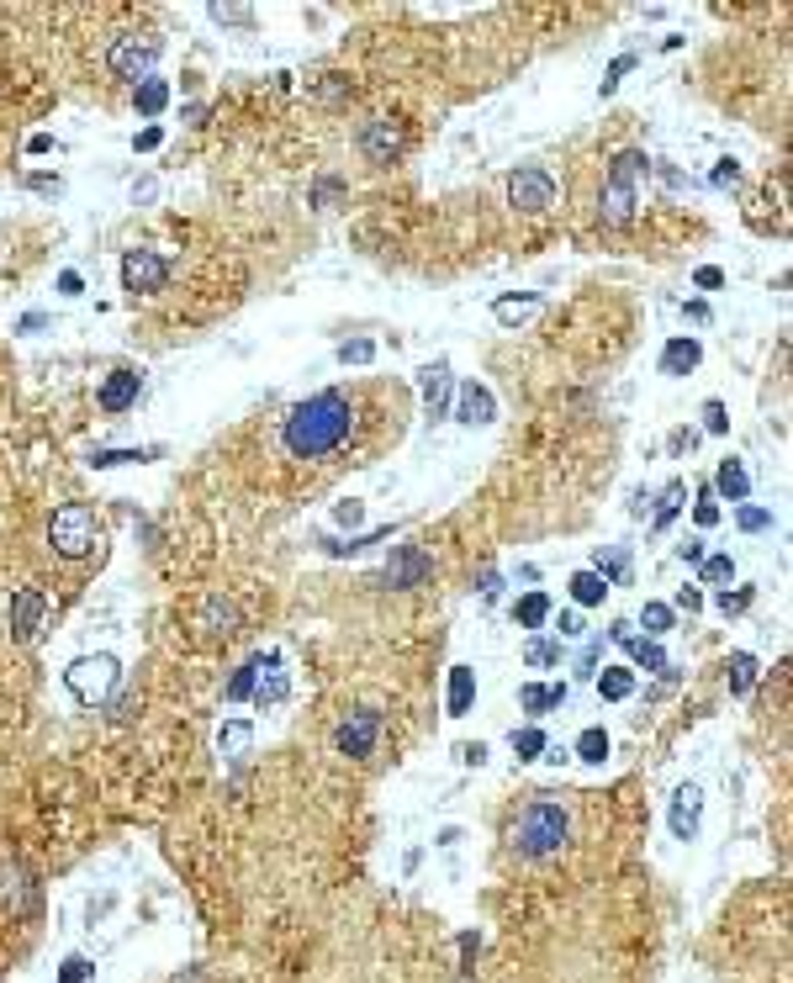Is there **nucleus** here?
Returning a JSON list of instances; mask_svg holds the SVG:
<instances>
[{
    "instance_id": "obj_1",
    "label": "nucleus",
    "mask_w": 793,
    "mask_h": 983,
    "mask_svg": "<svg viewBox=\"0 0 793 983\" xmlns=\"http://www.w3.org/2000/svg\"><path fill=\"white\" fill-rule=\"evenodd\" d=\"M360 423H365L360 402L349 392H318V397H307L286 413L281 444H286L291 460H328L360 434Z\"/></svg>"
},
{
    "instance_id": "obj_2",
    "label": "nucleus",
    "mask_w": 793,
    "mask_h": 983,
    "mask_svg": "<svg viewBox=\"0 0 793 983\" xmlns=\"http://www.w3.org/2000/svg\"><path fill=\"white\" fill-rule=\"evenodd\" d=\"M508 841H513V851H519V857H529V862L556 857V851L571 841V809L556 804V799H534V804L519 814V820H513Z\"/></svg>"
},
{
    "instance_id": "obj_3",
    "label": "nucleus",
    "mask_w": 793,
    "mask_h": 983,
    "mask_svg": "<svg viewBox=\"0 0 793 983\" xmlns=\"http://www.w3.org/2000/svg\"><path fill=\"white\" fill-rule=\"evenodd\" d=\"M48 540H53V550H59L64 561H80V555H90V550L101 545V518H96V508L64 503L59 513L48 518Z\"/></svg>"
},
{
    "instance_id": "obj_4",
    "label": "nucleus",
    "mask_w": 793,
    "mask_h": 983,
    "mask_svg": "<svg viewBox=\"0 0 793 983\" xmlns=\"http://www.w3.org/2000/svg\"><path fill=\"white\" fill-rule=\"evenodd\" d=\"M645 159L640 148H630V154H619L614 159V175H608V191H603V222H614V228H624V222L635 217V175L645 170Z\"/></svg>"
},
{
    "instance_id": "obj_5",
    "label": "nucleus",
    "mask_w": 793,
    "mask_h": 983,
    "mask_svg": "<svg viewBox=\"0 0 793 983\" xmlns=\"http://www.w3.org/2000/svg\"><path fill=\"white\" fill-rule=\"evenodd\" d=\"M117 677H122V666H117V656H80L75 666L64 672V682H69V693H75L80 703H106L112 698V688H117Z\"/></svg>"
},
{
    "instance_id": "obj_6",
    "label": "nucleus",
    "mask_w": 793,
    "mask_h": 983,
    "mask_svg": "<svg viewBox=\"0 0 793 983\" xmlns=\"http://www.w3.org/2000/svg\"><path fill=\"white\" fill-rule=\"evenodd\" d=\"M154 59H159V43L154 37H117L112 43V53H106V69L117 74V80H149V69H154Z\"/></svg>"
},
{
    "instance_id": "obj_7",
    "label": "nucleus",
    "mask_w": 793,
    "mask_h": 983,
    "mask_svg": "<svg viewBox=\"0 0 793 983\" xmlns=\"http://www.w3.org/2000/svg\"><path fill=\"white\" fill-rule=\"evenodd\" d=\"M508 201L519 212H545L550 201H556V180L545 170H513L508 175Z\"/></svg>"
},
{
    "instance_id": "obj_8",
    "label": "nucleus",
    "mask_w": 793,
    "mask_h": 983,
    "mask_svg": "<svg viewBox=\"0 0 793 983\" xmlns=\"http://www.w3.org/2000/svg\"><path fill=\"white\" fill-rule=\"evenodd\" d=\"M164 275H170V265L154 254V249H127V259H122V286L133 291V296H149V291H159L164 286Z\"/></svg>"
},
{
    "instance_id": "obj_9",
    "label": "nucleus",
    "mask_w": 793,
    "mask_h": 983,
    "mask_svg": "<svg viewBox=\"0 0 793 983\" xmlns=\"http://www.w3.org/2000/svg\"><path fill=\"white\" fill-rule=\"evenodd\" d=\"M43 614H48V598H43L38 587H22V592L11 598V635H16V640H38Z\"/></svg>"
},
{
    "instance_id": "obj_10",
    "label": "nucleus",
    "mask_w": 793,
    "mask_h": 983,
    "mask_svg": "<svg viewBox=\"0 0 793 983\" xmlns=\"http://www.w3.org/2000/svg\"><path fill=\"white\" fill-rule=\"evenodd\" d=\"M376 730H381V714H371V709H360V714H349L344 725H339V751L344 756H371V746H376Z\"/></svg>"
},
{
    "instance_id": "obj_11",
    "label": "nucleus",
    "mask_w": 793,
    "mask_h": 983,
    "mask_svg": "<svg viewBox=\"0 0 793 983\" xmlns=\"http://www.w3.org/2000/svg\"><path fill=\"white\" fill-rule=\"evenodd\" d=\"M429 571H434L429 555H423L418 545H402L392 555V566H386V582H392V587H418V582H429Z\"/></svg>"
},
{
    "instance_id": "obj_12",
    "label": "nucleus",
    "mask_w": 793,
    "mask_h": 983,
    "mask_svg": "<svg viewBox=\"0 0 793 983\" xmlns=\"http://www.w3.org/2000/svg\"><path fill=\"white\" fill-rule=\"evenodd\" d=\"M138 392H143V376H138V370H112V376H106V386H101V407H106V413H127V407L138 402Z\"/></svg>"
},
{
    "instance_id": "obj_13",
    "label": "nucleus",
    "mask_w": 793,
    "mask_h": 983,
    "mask_svg": "<svg viewBox=\"0 0 793 983\" xmlns=\"http://www.w3.org/2000/svg\"><path fill=\"white\" fill-rule=\"evenodd\" d=\"M698 814H704V793H698L693 783L677 788V799H672V836L677 841H693L698 836Z\"/></svg>"
},
{
    "instance_id": "obj_14",
    "label": "nucleus",
    "mask_w": 793,
    "mask_h": 983,
    "mask_svg": "<svg viewBox=\"0 0 793 983\" xmlns=\"http://www.w3.org/2000/svg\"><path fill=\"white\" fill-rule=\"evenodd\" d=\"M492 413H497V402H492L487 386H476V381L460 386V407H455L460 423H492Z\"/></svg>"
},
{
    "instance_id": "obj_15",
    "label": "nucleus",
    "mask_w": 793,
    "mask_h": 983,
    "mask_svg": "<svg viewBox=\"0 0 793 983\" xmlns=\"http://www.w3.org/2000/svg\"><path fill=\"white\" fill-rule=\"evenodd\" d=\"M360 148H365V154H371L376 164H386V159H392L397 148H402V133H397L392 122H371V127H365V138H360Z\"/></svg>"
},
{
    "instance_id": "obj_16",
    "label": "nucleus",
    "mask_w": 793,
    "mask_h": 983,
    "mask_svg": "<svg viewBox=\"0 0 793 983\" xmlns=\"http://www.w3.org/2000/svg\"><path fill=\"white\" fill-rule=\"evenodd\" d=\"M423 397H429V413L434 418H445V407H450V365L445 360L423 370Z\"/></svg>"
},
{
    "instance_id": "obj_17",
    "label": "nucleus",
    "mask_w": 793,
    "mask_h": 983,
    "mask_svg": "<svg viewBox=\"0 0 793 983\" xmlns=\"http://www.w3.org/2000/svg\"><path fill=\"white\" fill-rule=\"evenodd\" d=\"M698 355H704L698 339H672L667 355H661V376H688V370L698 365Z\"/></svg>"
},
{
    "instance_id": "obj_18",
    "label": "nucleus",
    "mask_w": 793,
    "mask_h": 983,
    "mask_svg": "<svg viewBox=\"0 0 793 983\" xmlns=\"http://www.w3.org/2000/svg\"><path fill=\"white\" fill-rule=\"evenodd\" d=\"M286 698V672H281V661L275 656H265V666H260V682H254V703H281Z\"/></svg>"
},
{
    "instance_id": "obj_19",
    "label": "nucleus",
    "mask_w": 793,
    "mask_h": 983,
    "mask_svg": "<svg viewBox=\"0 0 793 983\" xmlns=\"http://www.w3.org/2000/svg\"><path fill=\"white\" fill-rule=\"evenodd\" d=\"M714 492H719V497H730V503H746V492H751V476H746V466H741V460H725V466H719V476H714Z\"/></svg>"
},
{
    "instance_id": "obj_20",
    "label": "nucleus",
    "mask_w": 793,
    "mask_h": 983,
    "mask_svg": "<svg viewBox=\"0 0 793 983\" xmlns=\"http://www.w3.org/2000/svg\"><path fill=\"white\" fill-rule=\"evenodd\" d=\"M471 703H476V672H471V666H455V672H450V714L455 719L471 714Z\"/></svg>"
},
{
    "instance_id": "obj_21",
    "label": "nucleus",
    "mask_w": 793,
    "mask_h": 983,
    "mask_svg": "<svg viewBox=\"0 0 793 983\" xmlns=\"http://www.w3.org/2000/svg\"><path fill=\"white\" fill-rule=\"evenodd\" d=\"M534 312H540V296H503V302H492V318L497 323H529Z\"/></svg>"
},
{
    "instance_id": "obj_22",
    "label": "nucleus",
    "mask_w": 793,
    "mask_h": 983,
    "mask_svg": "<svg viewBox=\"0 0 793 983\" xmlns=\"http://www.w3.org/2000/svg\"><path fill=\"white\" fill-rule=\"evenodd\" d=\"M133 101H138V111H143V117H159V111L170 106V85H164V80H154V74H149V80H138Z\"/></svg>"
},
{
    "instance_id": "obj_23",
    "label": "nucleus",
    "mask_w": 793,
    "mask_h": 983,
    "mask_svg": "<svg viewBox=\"0 0 793 983\" xmlns=\"http://www.w3.org/2000/svg\"><path fill=\"white\" fill-rule=\"evenodd\" d=\"M603 592H608V582L598 577V571H577V577H571V598H577L582 608H598Z\"/></svg>"
},
{
    "instance_id": "obj_24",
    "label": "nucleus",
    "mask_w": 793,
    "mask_h": 983,
    "mask_svg": "<svg viewBox=\"0 0 793 983\" xmlns=\"http://www.w3.org/2000/svg\"><path fill=\"white\" fill-rule=\"evenodd\" d=\"M619 645L635 656V666H645V672H667V656H661V645H651V640H635V635H624Z\"/></svg>"
},
{
    "instance_id": "obj_25",
    "label": "nucleus",
    "mask_w": 793,
    "mask_h": 983,
    "mask_svg": "<svg viewBox=\"0 0 793 983\" xmlns=\"http://www.w3.org/2000/svg\"><path fill=\"white\" fill-rule=\"evenodd\" d=\"M598 693H603L608 703L630 698V693H635V672H624V666H608V672L598 677Z\"/></svg>"
},
{
    "instance_id": "obj_26",
    "label": "nucleus",
    "mask_w": 793,
    "mask_h": 983,
    "mask_svg": "<svg viewBox=\"0 0 793 983\" xmlns=\"http://www.w3.org/2000/svg\"><path fill=\"white\" fill-rule=\"evenodd\" d=\"M519 698H524L529 714H545V709H561V703H566V688H540V682H529Z\"/></svg>"
},
{
    "instance_id": "obj_27",
    "label": "nucleus",
    "mask_w": 793,
    "mask_h": 983,
    "mask_svg": "<svg viewBox=\"0 0 793 983\" xmlns=\"http://www.w3.org/2000/svg\"><path fill=\"white\" fill-rule=\"evenodd\" d=\"M513 619H519L524 629H540V624L550 619V598H545V592H529V598L513 608Z\"/></svg>"
},
{
    "instance_id": "obj_28",
    "label": "nucleus",
    "mask_w": 793,
    "mask_h": 983,
    "mask_svg": "<svg viewBox=\"0 0 793 983\" xmlns=\"http://www.w3.org/2000/svg\"><path fill=\"white\" fill-rule=\"evenodd\" d=\"M207 624L217 635H238V608L228 598H207Z\"/></svg>"
},
{
    "instance_id": "obj_29",
    "label": "nucleus",
    "mask_w": 793,
    "mask_h": 983,
    "mask_svg": "<svg viewBox=\"0 0 793 983\" xmlns=\"http://www.w3.org/2000/svg\"><path fill=\"white\" fill-rule=\"evenodd\" d=\"M545 751V730H513V756H519V762H534V756H540Z\"/></svg>"
},
{
    "instance_id": "obj_30",
    "label": "nucleus",
    "mask_w": 793,
    "mask_h": 983,
    "mask_svg": "<svg viewBox=\"0 0 793 983\" xmlns=\"http://www.w3.org/2000/svg\"><path fill=\"white\" fill-rule=\"evenodd\" d=\"M260 666H265V656H254L249 666H244V672H238L233 682H228V698L238 703V698H254V682H260Z\"/></svg>"
},
{
    "instance_id": "obj_31",
    "label": "nucleus",
    "mask_w": 793,
    "mask_h": 983,
    "mask_svg": "<svg viewBox=\"0 0 793 983\" xmlns=\"http://www.w3.org/2000/svg\"><path fill=\"white\" fill-rule=\"evenodd\" d=\"M577 756H582V762H603V756H608V735L603 730H582L577 735Z\"/></svg>"
},
{
    "instance_id": "obj_32",
    "label": "nucleus",
    "mask_w": 793,
    "mask_h": 983,
    "mask_svg": "<svg viewBox=\"0 0 793 983\" xmlns=\"http://www.w3.org/2000/svg\"><path fill=\"white\" fill-rule=\"evenodd\" d=\"M682 497H688V487H682V481H672V487L661 492V508H656V529H661V524H672V518H677Z\"/></svg>"
},
{
    "instance_id": "obj_33",
    "label": "nucleus",
    "mask_w": 793,
    "mask_h": 983,
    "mask_svg": "<svg viewBox=\"0 0 793 983\" xmlns=\"http://www.w3.org/2000/svg\"><path fill=\"white\" fill-rule=\"evenodd\" d=\"M751 682H756V661L751 656H735L730 661V693H751Z\"/></svg>"
},
{
    "instance_id": "obj_34",
    "label": "nucleus",
    "mask_w": 793,
    "mask_h": 983,
    "mask_svg": "<svg viewBox=\"0 0 793 983\" xmlns=\"http://www.w3.org/2000/svg\"><path fill=\"white\" fill-rule=\"evenodd\" d=\"M735 577V561H730V555H709V561H704V582L709 587H725Z\"/></svg>"
},
{
    "instance_id": "obj_35",
    "label": "nucleus",
    "mask_w": 793,
    "mask_h": 983,
    "mask_svg": "<svg viewBox=\"0 0 793 983\" xmlns=\"http://www.w3.org/2000/svg\"><path fill=\"white\" fill-rule=\"evenodd\" d=\"M640 624L651 629V635H661V629H672V608L667 603H645L640 608Z\"/></svg>"
},
{
    "instance_id": "obj_36",
    "label": "nucleus",
    "mask_w": 793,
    "mask_h": 983,
    "mask_svg": "<svg viewBox=\"0 0 793 983\" xmlns=\"http://www.w3.org/2000/svg\"><path fill=\"white\" fill-rule=\"evenodd\" d=\"M371 355H376L371 339H349V344H339V360H344V365H365Z\"/></svg>"
},
{
    "instance_id": "obj_37",
    "label": "nucleus",
    "mask_w": 793,
    "mask_h": 983,
    "mask_svg": "<svg viewBox=\"0 0 793 983\" xmlns=\"http://www.w3.org/2000/svg\"><path fill=\"white\" fill-rule=\"evenodd\" d=\"M704 429H709V434H725V429H730L725 402H704Z\"/></svg>"
},
{
    "instance_id": "obj_38",
    "label": "nucleus",
    "mask_w": 793,
    "mask_h": 983,
    "mask_svg": "<svg viewBox=\"0 0 793 983\" xmlns=\"http://www.w3.org/2000/svg\"><path fill=\"white\" fill-rule=\"evenodd\" d=\"M244 746H249V725H223V751L238 756Z\"/></svg>"
},
{
    "instance_id": "obj_39",
    "label": "nucleus",
    "mask_w": 793,
    "mask_h": 983,
    "mask_svg": "<svg viewBox=\"0 0 793 983\" xmlns=\"http://www.w3.org/2000/svg\"><path fill=\"white\" fill-rule=\"evenodd\" d=\"M556 656H561V645H556V640H534V645H529V661H534V666H550Z\"/></svg>"
},
{
    "instance_id": "obj_40",
    "label": "nucleus",
    "mask_w": 793,
    "mask_h": 983,
    "mask_svg": "<svg viewBox=\"0 0 793 983\" xmlns=\"http://www.w3.org/2000/svg\"><path fill=\"white\" fill-rule=\"evenodd\" d=\"M735 518H741V529H751V534L772 524V513H767V508H741V513H735Z\"/></svg>"
},
{
    "instance_id": "obj_41",
    "label": "nucleus",
    "mask_w": 793,
    "mask_h": 983,
    "mask_svg": "<svg viewBox=\"0 0 793 983\" xmlns=\"http://www.w3.org/2000/svg\"><path fill=\"white\" fill-rule=\"evenodd\" d=\"M630 69H635V59H630V53H624V59H614V69H608V80H603V96L619 85V74H630Z\"/></svg>"
},
{
    "instance_id": "obj_42",
    "label": "nucleus",
    "mask_w": 793,
    "mask_h": 983,
    "mask_svg": "<svg viewBox=\"0 0 793 983\" xmlns=\"http://www.w3.org/2000/svg\"><path fill=\"white\" fill-rule=\"evenodd\" d=\"M677 608H688V614H698V608H704V592H698V587H682V592H677Z\"/></svg>"
},
{
    "instance_id": "obj_43",
    "label": "nucleus",
    "mask_w": 793,
    "mask_h": 983,
    "mask_svg": "<svg viewBox=\"0 0 793 983\" xmlns=\"http://www.w3.org/2000/svg\"><path fill=\"white\" fill-rule=\"evenodd\" d=\"M751 603V592L741 587V592H719V608H725V614H735V608H746Z\"/></svg>"
},
{
    "instance_id": "obj_44",
    "label": "nucleus",
    "mask_w": 793,
    "mask_h": 983,
    "mask_svg": "<svg viewBox=\"0 0 793 983\" xmlns=\"http://www.w3.org/2000/svg\"><path fill=\"white\" fill-rule=\"evenodd\" d=\"M698 524H704V529H709V524H719V503H714L709 492H704V503H698Z\"/></svg>"
},
{
    "instance_id": "obj_45",
    "label": "nucleus",
    "mask_w": 793,
    "mask_h": 983,
    "mask_svg": "<svg viewBox=\"0 0 793 983\" xmlns=\"http://www.w3.org/2000/svg\"><path fill=\"white\" fill-rule=\"evenodd\" d=\"M334 518H339V524H360L365 508H360V503H339V508H334Z\"/></svg>"
},
{
    "instance_id": "obj_46",
    "label": "nucleus",
    "mask_w": 793,
    "mask_h": 983,
    "mask_svg": "<svg viewBox=\"0 0 793 983\" xmlns=\"http://www.w3.org/2000/svg\"><path fill=\"white\" fill-rule=\"evenodd\" d=\"M698 286H704V291H714V286H725V270H714V265H704V270H698Z\"/></svg>"
},
{
    "instance_id": "obj_47",
    "label": "nucleus",
    "mask_w": 793,
    "mask_h": 983,
    "mask_svg": "<svg viewBox=\"0 0 793 983\" xmlns=\"http://www.w3.org/2000/svg\"><path fill=\"white\" fill-rule=\"evenodd\" d=\"M677 555H682V561H704V540H682Z\"/></svg>"
},
{
    "instance_id": "obj_48",
    "label": "nucleus",
    "mask_w": 793,
    "mask_h": 983,
    "mask_svg": "<svg viewBox=\"0 0 793 983\" xmlns=\"http://www.w3.org/2000/svg\"><path fill=\"white\" fill-rule=\"evenodd\" d=\"M714 180H719V185H735V180H741V170H735V159H725V164H719V170H714Z\"/></svg>"
},
{
    "instance_id": "obj_49",
    "label": "nucleus",
    "mask_w": 793,
    "mask_h": 983,
    "mask_svg": "<svg viewBox=\"0 0 793 983\" xmlns=\"http://www.w3.org/2000/svg\"><path fill=\"white\" fill-rule=\"evenodd\" d=\"M59 291H64V296H80V275L64 270V275H59Z\"/></svg>"
},
{
    "instance_id": "obj_50",
    "label": "nucleus",
    "mask_w": 793,
    "mask_h": 983,
    "mask_svg": "<svg viewBox=\"0 0 793 983\" xmlns=\"http://www.w3.org/2000/svg\"><path fill=\"white\" fill-rule=\"evenodd\" d=\"M460 762H476V767H482V762H487V746H460Z\"/></svg>"
},
{
    "instance_id": "obj_51",
    "label": "nucleus",
    "mask_w": 793,
    "mask_h": 983,
    "mask_svg": "<svg viewBox=\"0 0 793 983\" xmlns=\"http://www.w3.org/2000/svg\"><path fill=\"white\" fill-rule=\"evenodd\" d=\"M80 978H85V962L75 957V962H69V968H64V983H80Z\"/></svg>"
}]
</instances>
